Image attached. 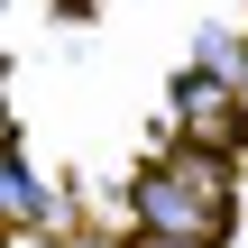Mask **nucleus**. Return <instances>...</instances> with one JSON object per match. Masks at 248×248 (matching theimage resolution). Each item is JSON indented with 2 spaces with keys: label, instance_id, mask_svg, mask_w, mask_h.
<instances>
[{
  "label": "nucleus",
  "instance_id": "2",
  "mask_svg": "<svg viewBox=\"0 0 248 248\" xmlns=\"http://www.w3.org/2000/svg\"><path fill=\"white\" fill-rule=\"evenodd\" d=\"M37 212H46V184H37L28 166L0 156V221H37Z\"/></svg>",
  "mask_w": 248,
  "mask_h": 248
},
{
  "label": "nucleus",
  "instance_id": "1",
  "mask_svg": "<svg viewBox=\"0 0 248 248\" xmlns=\"http://www.w3.org/2000/svg\"><path fill=\"white\" fill-rule=\"evenodd\" d=\"M138 221L156 230V239H221V221H230V175L212 166V156H184V166H156V175H138Z\"/></svg>",
  "mask_w": 248,
  "mask_h": 248
},
{
  "label": "nucleus",
  "instance_id": "3",
  "mask_svg": "<svg viewBox=\"0 0 248 248\" xmlns=\"http://www.w3.org/2000/svg\"><path fill=\"white\" fill-rule=\"evenodd\" d=\"M129 248H202V239H156V230H147V239H129Z\"/></svg>",
  "mask_w": 248,
  "mask_h": 248
}]
</instances>
